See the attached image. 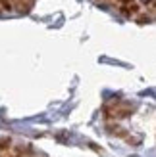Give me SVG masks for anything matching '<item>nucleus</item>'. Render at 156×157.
Wrapping results in <instances>:
<instances>
[{
  "instance_id": "f03ea898",
  "label": "nucleus",
  "mask_w": 156,
  "mask_h": 157,
  "mask_svg": "<svg viewBox=\"0 0 156 157\" xmlns=\"http://www.w3.org/2000/svg\"><path fill=\"white\" fill-rule=\"evenodd\" d=\"M0 4H2V6L6 8V10H10V8H12V6H10V2H8V0H0Z\"/></svg>"
},
{
  "instance_id": "f257e3e1",
  "label": "nucleus",
  "mask_w": 156,
  "mask_h": 157,
  "mask_svg": "<svg viewBox=\"0 0 156 157\" xmlns=\"http://www.w3.org/2000/svg\"><path fill=\"white\" fill-rule=\"evenodd\" d=\"M10 146V138H0V150H6Z\"/></svg>"
},
{
  "instance_id": "7ed1b4c3",
  "label": "nucleus",
  "mask_w": 156,
  "mask_h": 157,
  "mask_svg": "<svg viewBox=\"0 0 156 157\" xmlns=\"http://www.w3.org/2000/svg\"><path fill=\"white\" fill-rule=\"evenodd\" d=\"M120 2H121V4H129V2H131V0H120Z\"/></svg>"
},
{
  "instance_id": "20e7f679",
  "label": "nucleus",
  "mask_w": 156,
  "mask_h": 157,
  "mask_svg": "<svg viewBox=\"0 0 156 157\" xmlns=\"http://www.w3.org/2000/svg\"><path fill=\"white\" fill-rule=\"evenodd\" d=\"M141 2H145V4H149V2H150V0H141Z\"/></svg>"
}]
</instances>
